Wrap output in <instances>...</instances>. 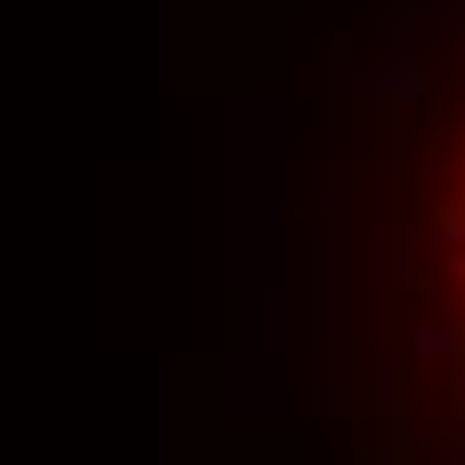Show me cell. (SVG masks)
I'll return each instance as SVG.
<instances>
[{"mask_svg": "<svg viewBox=\"0 0 465 465\" xmlns=\"http://www.w3.org/2000/svg\"><path fill=\"white\" fill-rule=\"evenodd\" d=\"M410 353H418V361H450V353H458V322L425 313V322L410 329Z\"/></svg>", "mask_w": 465, "mask_h": 465, "instance_id": "cell-1", "label": "cell"}, {"mask_svg": "<svg viewBox=\"0 0 465 465\" xmlns=\"http://www.w3.org/2000/svg\"><path fill=\"white\" fill-rule=\"evenodd\" d=\"M450 465H465V441H450Z\"/></svg>", "mask_w": 465, "mask_h": 465, "instance_id": "cell-2", "label": "cell"}]
</instances>
